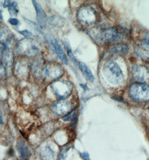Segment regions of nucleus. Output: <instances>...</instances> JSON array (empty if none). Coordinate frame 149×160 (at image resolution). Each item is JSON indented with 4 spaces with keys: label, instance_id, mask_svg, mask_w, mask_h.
Here are the masks:
<instances>
[{
    "label": "nucleus",
    "instance_id": "obj_10",
    "mask_svg": "<svg viewBox=\"0 0 149 160\" xmlns=\"http://www.w3.org/2000/svg\"><path fill=\"white\" fill-rule=\"evenodd\" d=\"M46 40L49 42L50 44H52L53 47H54V50L57 53V55L59 57V59L63 62L64 64H68V59L66 55L63 50L62 47L60 46L58 42L55 40L54 38L49 34H47L46 35Z\"/></svg>",
    "mask_w": 149,
    "mask_h": 160
},
{
    "label": "nucleus",
    "instance_id": "obj_20",
    "mask_svg": "<svg viewBox=\"0 0 149 160\" xmlns=\"http://www.w3.org/2000/svg\"><path fill=\"white\" fill-rule=\"evenodd\" d=\"M25 20H26V22H27L28 23H29V24L31 25V27L33 28L36 31H38L39 32H41V30H40L39 26H38L36 23H35V22H33V21H30V20H27V19H25Z\"/></svg>",
    "mask_w": 149,
    "mask_h": 160
},
{
    "label": "nucleus",
    "instance_id": "obj_14",
    "mask_svg": "<svg viewBox=\"0 0 149 160\" xmlns=\"http://www.w3.org/2000/svg\"><path fill=\"white\" fill-rule=\"evenodd\" d=\"M78 67L82 72L83 75L87 81L90 82H93L95 80V77L91 72L90 69L88 67L87 65L84 62H79L78 64Z\"/></svg>",
    "mask_w": 149,
    "mask_h": 160
},
{
    "label": "nucleus",
    "instance_id": "obj_19",
    "mask_svg": "<svg viewBox=\"0 0 149 160\" xmlns=\"http://www.w3.org/2000/svg\"><path fill=\"white\" fill-rule=\"evenodd\" d=\"M67 50H68V55H69V57H70V58L71 59V60H73V62L75 63V64H78L79 62H78L77 60V59H75V58L74 56V55L72 53V50L70 49V48H68L67 47Z\"/></svg>",
    "mask_w": 149,
    "mask_h": 160
},
{
    "label": "nucleus",
    "instance_id": "obj_13",
    "mask_svg": "<svg viewBox=\"0 0 149 160\" xmlns=\"http://www.w3.org/2000/svg\"><path fill=\"white\" fill-rule=\"evenodd\" d=\"M110 51L115 54L122 56L127 54L129 52V47L125 44H116L110 47Z\"/></svg>",
    "mask_w": 149,
    "mask_h": 160
},
{
    "label": "nucleus",
    "instance_id": "obj_8",
    "mask_svg": "<svg viewBox=\"0 0 149 160\" xmlns=\"http://www.w3.org/2000/svg\"><path fill=\"white\" fill-rule=\"evenodd\" d=\"M63 71L62 68L58 65L51 63L44 67L41 71V74L44 78L55 80L61 76Z\"/></svg>",
    "mask_w": 149,
    "mask_h": 160
},
{
    "label": "nucleus",
    "instance_id": "obj_17",
    "mask_svg": "<svg viewBox=\"0 0 149 160\" xmlns=\"http://www.w3.org/2000/svg\"><path fill=\"white\" fill-rule=\"evenodd\" d=\"M8 10L12 16H15L18 13V6L15 1H11L10 5L8 7Z\"/></svg>",
    "mask_w": 149,
    "mask_h": 160
},
{
    "label": "nucleus",
    "instance_id": "obj_12",
    "mask_svg": "<svg viewBox=\"0 0 149 160\" xmlns=\"http://www.w3.org/2000/svg\"><path fill=\"white\" fill-rule=\"evenodd\" d=\"M17 148L18 155L21 160H28L31 156V153L25 142L21 140L18 143Z\"/></svg>",
    "mask_w": 149,
    "mask_h": 160
},
{
    "label": "nucleus",
    "instance_id": "obj_9",
    "mask_svg": "<svg viewBox=\"0 0 149 160\" xmlns=\"http://www.w3.org/2000/svg\"><path fill=\"white\" fill-rule=\"evenodd\" d=\"M72 109V105L68 101L60 100L53 104L52 106V111L58 116H63L69 113Z\"/></svg>",
    "mask_w": 149,
    "mask_h": 160
},
{
    "label": "nucleus",
    "instance_id": "obj_7",
    "mask_svg": "<svg viewBox=\"0 0 149 160\" xmlns=\"http://www.w3.org/2000/svg\"><path fill=\"white\" fill-rule=\"evenodd\" d=\"M134 80L140 83H149V69L142 65L135 66L131 70Z\"/></svg>",
    "mask_w": 149,
    "mask_h": 160
},
{
    "label": "nucleus",
    "instance_id": "obj_4",
    "mask_svg": "<svg viewBox=\"0 0 149 160\" xmlns=\"http://www.w3.org/2000/svg\"><path fill=\"white\" fill-rule=\"evenodd\" d=\"M78 19L84 26L90 27L97 21V14L95 9L90 6H84L78 12Z\"/></svg>",
    "mask_w": 149,
    "mask_h": 160
},
{
    "label": "nucleus",
    "instance_id": "obj_25",
    "mask_svg": "<svg viewBox=\"0 0 149 160\" xmlns=\"http://www.w3.org/2000/svg\"><path fill=\"white\" fill-rule=\"evenodd\" d=\"M11 1H5L4 3H3V7L4 8H7L8 7V6L10 4Z\"/></svg>",
    "mask_w": 149,
    "mask_h": 160
},
{
    "label": "nucleus",
    "instance_id": "obj_3",
    "mask_svg": "<svg viewBox=\"0 0 149 160\" xmlns=\"http://www.w3.org/2000/svg\"><path fill=\"white\" fill-rule=\"evenodd\" d=\"M126 31L121 28H106L100 33V40L105 42H121L125 39Z\"/></svg>",
    "mask_w": 149,
    "mask_h": 160
},
{
    "label": "nucleus",
    "instance_id": "obj_11",
    "mask_svg": "<svg viewBox=\"0 0 149 160\" xmlns=\"http://www.w3.org/2000/svg\"><path fill=\"white\" fill-rule=\"evenodd\" d=\"M33 6L35 8L37 15V20L39 25L42 27H45L47 20V16L45 11L43 10L41 6L36 2V1H33Z\"/></svg>",
    "mask_w": 149,
    "mask_h": 160
},
{
    "label": "nucleus",
    "instance_id": "obj_23",
    "mask_svg": "<svg viewBox=\"0 0 149 160\" xmlns=\"http://www.w3.org/2000/svg\"><path fill=\"white\" fill-rule=\"evenodd\" d=\"M18 32L20 34L23 35V36H26V37H30L33 35L31 32H30L28 30H23V31H19Z\"/></svg>",
    "mask_w": 149,
    "mask_h": 160
},
{
    "label": "nucleus",
    "instance_id": "obj_24",
    "mask_svg": "<svg viewBox=\"0 0 149 160\" xmlns=\"http://www.w3.org/2000/svg\"><path fill=\"white\" fill-rule=\"evenodd\" d=\"M80 155L85 160H90L89 155L87 152L80 153Z\"/></svg>",
    "mask_w": 149,
    "mask_h": 160
},
{
    "label": "nucleus",
    "instance_id": "obj_1",
    "mask_svg": "<svg viewBox=\"0 0 149 160\" xmlns=\"http://www.w3.org/2000/svg\"><path fill=\"white\" fill-rule=\"evenodd\" d=\"M103 73L110 83L117 85L122 83L124 80L123 72L115 62L109 60L103 65Z\"/></svg>",
    "mask_w": 149,
    "mask_h": 160
},
{
    "label": "nucleus",
    "instance_id": "obj_16",
    "mask_svg": "<svg viewBox=\"0 0 149 160\" xmlns=\"http://www.w3.org/2000/svg\"><path fill=\"white\" fill-rule=\"evenodd\" d=\"M18 65L16 66L18 75L20 76H26L28 74V63H25L23 62H18Z\"/></svg>",
    "mask_w": 149,
    "mask_h": 160
},
{
    "label": "nucleus",
    "instance_id": "obj_18",
    "mask_svg": "<svg viewBox=\"0 0 149 160\" xmlns=\"http://www.w3.org/2000/svg\"><path fill=\"white\" fill-rule=\"evenodd\" d=\"M142 47L147 51H149V33L146 34L145 39L141 42Z\"/></svg>",
    "mask_w": 149,
    "mask_h": 160
},
{
    "label": "nucleus",
    "instance_id": "obj_6",
    "mask_svg": "<svg viewBox=\"0 0 149 160\" xmlns=\"http://www.w3.org/2000/svg\"><path fill=\"white\" fill-rule=\"evenodd\" d=\"M52 88L56 96L62 99L67 97L72 91V84L63 80H55L52 83Z\"/></svg>",
    "mask_w": 149,
    "mask_h": 160
},
{
    "label": "nucleus",
    "instance_id": "obj_22",
    "mask_svg": "<svg viewBox=\"0 0 149 160\" xmlns=\"http://www.w3.org/2000/svg\"><path fill=\"white\" fill-rule=\"evenodd\" d=\"M8 22L13 26H17L18 25L19 21L18 19L15 18H11L8 20Z\"/></svg>",
    "mask_w": 149,
    "mask_h": 160
},
{
    "label": "nucleus",
    "instance_id": "obj_2",
    "mask_svg": "<svg viewBox=\"0 0 149 160\" xmlns=\"http://www.w3.org/2000/svg\"><path fill=\"white\" fill-rule=\"evenodd\" d=\"M129 96L137 102L149 101V87L143 84H134L129 88Z\"/></svg>",
    "mask_w": 149,
    "mask_h": 160
},
{
    "label": "nucleus",
    "instance_id": "obj_21",
    "mask_svg": "<svg viewBox=\"0 0 149 160\" xmlns=\"http://www.w3.org/2000/svg\"><path fill=\"white\" fill-rule=\"evenodd\" d=\"M78 121V115L76 113H74L73 116L72 117V122H71V127H74L75 126V125L77 124V122Z\"/></svg>",
    "mask_w": 149,
    "mask_h": 160
},
{
    "label": "nucleus",
    "instance_id": "obj_15",
    "mask_svg": "<svg viewBox=\"0 0 149 160\" xmlns=\"http://www.w3.org/2000/svg\"><path fill=\"white\" fill-rule=\"evenodd\" d=\"M40 156L43 160H53L54 153L50 147L45 146L41 148Z\"/></svg>",
    "mask_w": 149,
    "mask_h": 160
},
{
    "label": "nucleus",
    "instance_id": "obj_5",
    "mask_svg": "<svg viewBox=\"0 0 149 160\" xmlns=\"http://www.w3.org/2000/svg\"><path fill=\"white\" fill-rule=\"evenodd\" d=\"M17 49L21 54L26 55L28 57L35 56L39 52V48L36 43L30 39H23L18 42Z\"/></svg>",
    "mask_w": 149,
    "mask_h": 160
}]
</instances>
